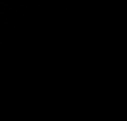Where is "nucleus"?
Here are the masks:
<instances>
[]
</instances>
